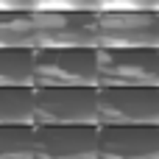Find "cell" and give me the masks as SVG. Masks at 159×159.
Instances as JSON below:
<instances>
[{"instance_id":"obj_3","label":"cell","mask_w":159,"mask_h":159,"mask_svg":"<svg viewBox=\"0 0 159 159\" xmlns=\"http://www.w3.org/2000/svg\"><path fill=\"white\" fill-rule=\"evenodd\" d=\"M98 87H159V48H98Z\"/></svg>"},{"instance_id":"obj_7","label":"cell","mask_w":159,"mask_h":159,"mask_svg":"<svg viewBox=\"0 0 159 159\" xmlns=\"http://www.w3.org/2000/svg\"><path fill=\"white\" fill-rule=\"evenodd\" d=\"M34 159H98V126H34Z\"/></svg>"},{"instance_id":"obj_9","label":"cell","mask_w":159,"mask_h":159,"mask_svg":"<svg viewBox=\"0 0 159 159\" xmlns=\"http://www.w3.org/2000/svg\"><path fill=\"white\" fill-rule=\"evenodd\" d=\"M0 126H34V87H0Z\"/></svg>"},{"instance_id":"obj_4","label":"cell","mask_w":159,"mask_h":159,"mask_svg":"<svg viewBox=\"0 0 159 159\" xmlns=\"http://www.w3.org/2000/svg\"><path fill=\"white\" fill-rule=\"evenodd\" d=\"M98 126H159V87H98Z\"/></svg>"},{"instance_id":"obj_5","label":"cell","mask_w":159,"mask_h":159,"mask_svg":"<svg viewBox=\"0 0 159 159\" xmlns=\"http://www.w3.org/2000/svg\"><path fill=\"white\" fill-rule=\"evenodd\" d=\"M31 17L36 48H98V11H31Z\"/></svg>"},{"instance_id":"obj_8","label":"cell","mask_w":159,"mask_h":159,"mask_svg":"<svg viewBox=\"0 0 159 159\" xmlns=\"http://www.w3.org/2000/svg\"><path fill=\"white\" fill-rule=\"evenodd\" d=\"M98 159H159V126H98Z\"/></svg>"},{"instance_id":"obj_11","label":"cell","mask_w":159,"mask_h":159,"mask_svg":"<svg viewBox=\"0 0 159 159\" xmlns=\"http://www.w3.org/2000/svg\"><path fill=\"white\" fill-rule=\"evenodd\" d=\"M0 48H36L31 11H0Z\"/></svg>"},{"instance_id":"obj_15","label":"cell","mask_w":159,"mask_h":159,"mask_svg":"<svg viewBox=\"0 0 159 159\" xmlns=\"http://www.w3.org/2000/svg\"><path fill=\"white\" fill-rule=\"evenodd\" d=\"M0 11H31V0H0Z\"/></svg>"},{"instance_id":"obj_13","label":"cell","mask_w":159,"mask_h":159,"mask_svg":"<svg viewBox=\"0 0 159 159\" xmlns=\"http://www.w3.org/2000/svg\"><path fill=\"white\" fill-rule=\"evenodd\" d=\"M31 11H98V0H31Z\"/></svg>"},{"instance_id":"obj_14","label":"cell","mask_w":159,"mask_h":159,"mask_svg":"<svg viewBox=\"0 0 159 159\" xmlns=\"http://www.w3.org/2000/svg\"><path fill=\"white\" fill-rule=\"evenodd\" d=\"M98 11H159V0H98Z\"/></svg>"},{"instance_id":"obj_10","label":"cell","mask_w":159,"mask_h":159,"mask_svg":"<svg viewBox=\"0 0 159 159\" xmlns=\"http://www.w3.org/2000/svg\"><path fill=\"white\" fill-rule=\"evenodd\" d=\"M0 87H34V48H0Z\"/></svg>"},{"instance_id":"obj_2","label":"cell","mask_w":159,"mask_h":159,"mask_svg":"<svg viewBox=\"0 0 159 159\" xmlns=\"http://www.w3.org/2000/svg\"><path fill=\"white\" fill-rule=\"evenodd\" d=\"M34 87H98V48H36Z\"/></svg>"},{"instance_id":"obj_1","label":"cell","mask_w":159,"mask_h":159,"mask_svg":"<svg viewBox=\"0 0 159 159\" xmlns=\"http://www.w3.org/2000/svg\"><path fill=\"white\" fill-rule=\"evenodd\" d=\"M34 126H98V87H34Z\"/></svg>"},{"instance_id":"obj_6","label":"cell","mask_w":159,"mask_h":159,"mask_svg":"<svg viewBox=\"0 0 159 159\" xmlns=\"http://www.w3.org/2000/svg\"><path fill=\"white\" fill-rule=\"evenodd\" d=\"M98 48H159V11H98Z\"/></svg>"},{"instance_id":"obj_12","label":"cell","mask_w":159,"mask_h":159,"mask_svg":"<svg viewBox=\"0 0 159 159\" xmlns=\"http://www.w3.org/2000/svg\"><path fill=\"white\" fill-rule=\"evenodd\" d=\"M0 159H34V126H0Z\"/></svg>"}]
</instances>
